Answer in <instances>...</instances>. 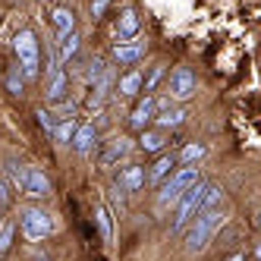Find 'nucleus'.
I'll list each match as a JSON object with an SVG mask.
<instances>
[{
  "label": "nucleus",
  "mask_w": 261,
  "mask_h": 261,
  "mask_svg": "<svg viewBox=\"0 0 261 261\" xmlns=\"http://www.w3.org/2000/svg\"><path fill=\"white\" fill-rule=\"evenodd\" d=\"M223 220H227V214H223L220 208H204L195 217L192 227L186 230V249H189V252H204V249H208V242H211V236L220 230Z\"/></svg>",
  "instance_id": "1"
},
{
  "label": "nucleus",
  "mask_w": 261,
  "mask_h": 261,
  "mask_svg": "<svg viewBox=\"0 0 261 261\" xmlns=\"http://www.w3.org/2000/svg\"><path fill=\"white\" fill-rule=\"evenodd\" d=\"M195 182H198V167H179V170L158 189V211H167L170 204H176L186 195V189H192Z\"/></svg>",
  "instance_id": "2"
},
{
  "label": "nucleus",
  "mask_w": 261,
  "mask_h": 261,
  "mask_svg": "<svg viewBox=\"0 0 261 261\" xmlns=\"http://www.w3.org/2000/svg\"><path fill=\"white\" fill-rule=\"evenodd\" d=\"M204 192H208V182H195L192 189H186V195L176 201V217H173V230H182L189 220H195L204 211Z\"/></svg>",
  "instance_id": "3"
},
{
  "label": "nucleus",
  "mask_w": 261,
  "mask_h": 261,
  "mask_svg": "<svg viewBox=\"0 0 261 261\" xmlns=\"http://www.w3.org/2000/svg\"><path fill=\"white\" fill-rule=\"evenodd\" d=\"M19 230H22V236L29 242H41L44 236L54 233V220H50V214L44 208H32L29 204V208L19 211Z\"/></svg>",
  "instance_id": "4"
},
{
  "label": "nucleus",
  "mask_w": 261,
  "mask_h": 261,
  "mask_svg": "<svg viewBox=\"0 0 261 261\" xmlns=\"http://www.w3.org/2000/svg\"><path fill=\"white\" fill-rule=\"evenodd\" d=\"M13 50L19 57V66L25 72V79H38V38H35L32 29H22L13 38Z\"/></svg>",
  "instance_id": "5"
},
{
  "label": "nucleus",
  "mask_w": 261,
  "mask_h": 261,
  "mask_svg": "<svg viewBox=\"0 0 261 261\" xmlns=\"http://www.w3.org/2000/svg\"><path fill=\"white\" fill-rule=\"evenodd\" d=\"M13 182L16 189L32 195V198H47L50 195V179L38 170V167H13Z\"/></svg>",
  "instance_id": "6"
},
{
  "label": "nucleus",
  "mask_w": 261,
  "mask_h": 261,
  "mask_svg": "<svg viewBox=\"0 0 261 261\" xmlns=\"http://www.w3.org/2000/svg\"><path fill=\"white\" fill-rule=\"evenodd\" d=\"M195 95V72L189 66H176L170 72V98L176 101H186Z\"/></svg>",
  "instance_id": "7"
},
{
  "label": "nucleus",
  "mask_w": 261,
  "mask_h": 261,
  "mask_svg": "<svg viewBox=\"0 0 261 261\" xmlns=\"http://www.w3.org/2000/svg\"><path fill=\"white\" fill-rule=\"evenodd\" d=\"M129 151H133V142H129L126 136H117V139H110L107 148L101 151V164H104V167H114V164H117L120 158H126Z\"/></svg>",
  "instance_id": "8"
},
{
  "label": "nucleus",
  "mask_w": 261,
  "mask_h": 261,
  "mask_svg": "<svg viewBox=\"0 0 261 261\" xmlns=\"http://www.w3.org/2000/svg\"><path fill=\"white\" fill-rule=\"evenodd\" d=\"M161 104L151 98V95H145V101H139L136 104V110H133V117H129V123H133V129H145L148 123L154 120V110H158Z\"/></svg>",
  "instance_id": "9"
},
{
  "label": "nucleus",
  "mask_w": 261,
  "mask_h": 261,
  "mask_svg": "<svg viewBox=\"0 0 261 261\" xmlns=\"http://www.w3.org/2000/svg\"><path fill=\"white\" fill-rule=\"evenodd\" d=\"M98 142V133H95V126H79L76 129V136H72V148H76L79 154H88L91 151V145Z\"/></svg>",
  "instance_id": "10"
},
{
  "label": "nucleus",
  "mask_w": 261,
  "mask_h": 261,
  "mask_svg": "<svg viewBox=\"0 0 261 261\" xmlns=\"http://www.w3.org/2000/svg\"><path fill=\"white\" fill-rule=\"evenodd\" d=\"M136 32H139V16H136V10H123L120 13V22H117V35L123 41H129V38H136Z\"/></svg>",
  "instance_id": "11"
},
{
  "label": "nucleus",
  "mask_w": 261,
  "mask_h": 261,
  "mask_svg": "<svg viewBox=\"0 0 261 261\" xmlns=\"http://www.w3.org/2000/svg\"><path fill=\"white\" fill-rule=\"evenodd\" d=\"M173 167H176V158H173V154H161V158L151 164V170H148V179H151V182H161L164 176L173 173Z\"/></svg>",
  "instance_id": "12"
},
{
  "label": "nucleus",
  "mask_w": 261,
  "mask_h": 261,
  "mask_svg": "<svg viewBox=\"0 0 261 261\" xmlns=\"http://www.w3.org/2000/svg\"><path fill=\"white\" fill-rule=\"evenodd\" d=\"M142 182H145L142 167H126V170L120 173V189H123V192H139Z\"/></svg>",
  "instance_id": "13"
},
{
  "label": "nucleus",
  "mask_w": 261,
  "mask_h": 261,
  "mask_svg": "<svg viewBox=\"0 0 261 261\" xmlns=\"http://www.w3.org/2000/svg\"><path fill=\"white\" fill-rule=\"evenodd\" d=\"M54 25H57V35H60V38L72 35V32H76V16H72V10L57 7V10H54Z\"/></svg>",
  "instance_id": "14"
},
{
  "label": "nucleus",
  "mask_w": 261,
  "mask_h": 261,
  "mask_svg": "<svg viewBox=\"0 0 261 261\" xmlns=\"http://www.w3.org/2000/svg\"><path fill=\"white\" fill-rule=\"evenodd\" d=\"M50 82H47V101H63V95H66V72L63 69H57V72H50L47 76Z\"/></svg>",
  "instance_id": "15"
},
{
  "label": "nucleus",
  "mask_w": 261,
  "mask_h": 261,
  "mask_svg": "<svg viewBox=\"0 0 261 261\" xmlns=\"http://www.w3.org/2000/svg\"><path fill=\"white\" fill-rule=\"evenodd\" d=\"M142 54H145L142 44H129V41H120V44L114 47L117 63H136V60H142Z\"/></svg>",
  "instance_id": "16"
},
{
  "label": "nucleus",
  "mask_w": 261,
  "mask_h": 261,
  "mask_svg": "<svg viewBox=\"0 0 261 261\" xmlns=\"http://www.w3.org/2000/svg\"><path fill=\"white\" fill-rule=\"evenodd\" d=\"M186 120V110L182 107H167V110H161V117H154V123L161 126V129H173V126H179Z\"/></svg>",
  "instance_id": "17"
},
{
  "label": "nucleus",
  "mask_w": 261,
  "mask_h": 261,
  "mask_svg": "<svg viewBox=\"0 0 261 261\" xmlns=\"http://www.w3.org/2000/svg\"><path fill=\"white\" fill-rule=\"evenodd\" d=\"M145 151H161V148L167 145V136H164V129H145L142 133V142H139Z\"/></svg>",
  "instance_id": "18"
},
{
  "label": "nucleus",
  "mask_w": 261,
  "mask_h": 261,
  "mask_svg": "<svg viewBox=\"0 0 261 261\" xmlns=\"http://www.w3.org/2000/svg\"><path fill=\"white\" fill-rule=\"evenodd\" d=\"M76 50H79V35L72 32V35H66V38H60V63H69L72 57H76Z\"/></svg>",
  "instance_id": "19"
},
{
  "label": "nucleus",
  "mask_w": 261,
  "mask_h": 261,
  "mask_svg": "<svg viewBox=\"0 0 261 261\" xmlns=\"http://www.w3.org/2000/svg\"><path fill=\"white\" fill-rule=\"evenodd\" d=\"M95 220H98L101 239H104V242H110V239H114V227H110V211L104 208V204H98V208H95Z\"/></svg>",
  "instance_id": "20"
},
{
  "label": "nucleus",
  "mask_w": 261,
  "mask_h": 261,
  "mask_svg": "<svg viewBox=\"0 0 261 261\" xmlns=\"http://www.w3.org/2000/svg\"><path fill=\"white\" fill-rule=\"evenodd\" d=\"M76 129H79V126H76V120H60V123H57V129H54V139H57L60 145H69V142H72V136H76Z\"/></svg>",
  "instance_id": "21"
},
{
  "label": "nucleus",
  "mask_w": 261,
  "mask_h": 261,
  "mask_svg": "<svg viewBox=\"0 0 261 261\" xmlns=\"http://www.w3.org/2000/svg\"><path fill=\"white\" fill-rule=\"evenodd\" d=\"M142 88V72H126L120 79V95H136Z\"/></svg>",
  "instance_id": "22"
},
{
  "label": "nucleus",
  "mask_w": 261,
  "mask_h": 261,
  "mask_svg": "<svg viewBox=\"0 0 261 261\" xmlns=\"http://www.w3.org/2000/svg\"><path fill=\"white\" fill-rule=\"evenodd\" d=\"M201 154H204V145H198V142H195V145H186V148H182V154H179L176 161H182V164H195Z\"/></svg>",
  "instance_id": "23"
},
{
  "label": "nucleus",
  "mask_w": 261,
  "mask_h": 261,
  "mask_svg": "<svg viewBox=\"0 0 261 261\" xmlns=\"http://www.w3.org/2000/svg\"><path fill=\"white\" fill-rule=\"evenodd\" d=\"M13 233H16V227H13L10 220H4V223H0V255H4V252L13 246Z\"/></svg>",
  "instance_id": "24"
},
{
  "label": "nucleus",
  "mask_w": 261,
  "mask_h": 261,
  "mask_svg": "<svg viewBox=\"0 0 261 261\" xmlns=\"http://www.w3.org/2000/svg\"><path fill=\"white\" fill-rule=\"evenodd\" d=\"M164 76V66H151V76L148 79H142V85H145V91H154V85H158V79Z\"/></svg>",
  "instance_id": "25"
},
{
  "label": "nucleus",
  "mask_w": 261,
  "mask_h": 261,
  "mask_svg": "<svg viewBox=\"0 0 261 261\" xmlns=\"http://www.w3.org/2000/svg\"><path fill=\"white\" fill-rule=\"evenodd\" d=\"M38 123L54 136V129H57V123H54V110H38Z\"/></svg>",
  "instance_id": "26"
},
{
  "label": "nucleus",
  "mask_w": 261,
  "mask_h": 261,
  "mask_svg": "<svg viewBox=\"0 0 261 261\" xmlns=\"http://www.w3.org/2000/svg\"><path fill=\"white\" fill-rule=\"evenodd\" d=\"M107 7H110V0H91V16H95V19H101Z\"/></svg>",
  "instance_id": "27"
},
{
  "label": "nucleus",
  "mask_w": 261,
  "mask_h": 261,
  "mask_svg": "<svg viewBox=\"0 0 261 261\" xmlns=\"http://www.w3.org/2000/svg\"><path fill=\"white\" fill-rule=\"evenodd\" d=\"M7 85H10V91H13V95H22V82L16 79L13 72H10V76H7Z\"/></svg>",
  "instance_id": "28"
},
{
  "label": "nucleus",
  "mask_w": 261,
  "mask_h": 261,
  "mask_svg": "<svg viewBox=\"0 0 261 261\" xmlns=\"http://www.w3.org/2000/svg\"><path fill=\"white\" fill-rule=\"evenodd\" d=\"M10 201V192H7V182L4 179H0V208H4V204Z\"/></svg>",
  "instance_id": "29"
},
{
  "label": "nucleus",
  "mask_w": 261,
  "mask_h": 261,
  "mask_svg": "<svg viewBox=\"0 0 261 261\" xmlns=\"http://www.w3.org/2000/svg\"><path fill=\"white\" fill-rule=\"evenodd\" d=\"M255 258L261 261V242H258V246H255Z\"/></svg>",
  "instance_id": "30"
},
{
  "label": "nucleus",
  "mask_w": 261,
  "mask_h": 261,
  "mask_svg": "<svg viewBox=\"0 0 261 261\" xmlns=\"http://www.w3.org/2000/svg\"><path fill=\"white\" fill-rule=\"evenodd\" d=\"M230 261H246V255H233V258H230Z\"/></svg>",
  "instance_id": "31"
},
{
  "label": "nucleus",
  "mask_w": 261,
  "mask_h": 261,
  "mask_svg": "<svg viewBox=\"0 0 261 261\" xmlns=\"http://www.w3.org/2000/svg\"><path fill=\"white\" fill-rule=\"evenodd\" d=\"M255 223H258V230H261V214H258V220H255Z\"/></svg>",
  "instance_id": "32"
},
{
  "label": "nucleus",
  "mask_w": 261,
  "mask_h": 261,
  "mask_svg": "<svg viewBox=\"0 0 261 261\" xmlns=\"http://www.w3.org/2000/svg\"><path fill=\"white\" fill-rule=\"evenodd\" d=\"M0 223H4V217H0Z\"/></svg>",
  "instance_id": "33"
}]
</instances>
